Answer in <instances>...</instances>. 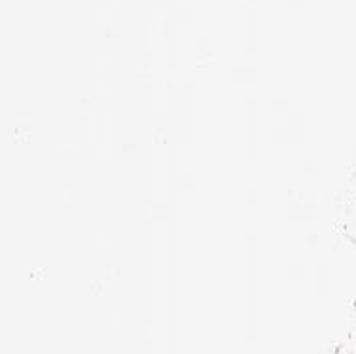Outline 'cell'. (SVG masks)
<instances>
[{
    "mask_svg": "<svg viewBox=\"0 0 356 354\" xmlns=\"http://www.w3.org/2000/svg\"><path fill=\"white\" fill-rule=\"evenodd\" d=\"M339 232L356 245V201L347 191H343L339 201Z\"/></svg>",
    "mask_w": 356,
    "mask_h": 354,
    "instance_id": "obj_1",
    "label": "cell"
},
{
    "mask_svg": "<svg viewBox=\"0 0 356 354\" xmlns=\"http://www.w3.org/2000/svg\"><path fill=\"white\" fill-rule=\"evenodd\" d=\"M339 354H356V321L355 316H350V326L347 330V335L343 343H339L337 347Z\"/></svg>",
    "mask_w": 356,
    "mask_h": 354,
    "instance_id": "obj_2",
    "label": "cell"
},
{
    "mask_svg": "<svg viewBox=\"0 0 356 354\" xmlns=\"http://www.w3.org/2000/svg\"><path fill=\"white\" fill-rule=\"evenodd\" d=\"M347 193L356 201V144L353 148V159H350V172H349V182H347Z\"/></svg>",
    "mask_w": 356,
    "mask_h": 354,
    "instance_id": "obj_3",
    "label": "cell"
},
{
    "mask_svg": "<svg viewBox=\"0 0 356 354\" xmlns=\"http://www.w3.org/2000/svg\"><path fill=\"white\" fill-rule=\"evenodd\" d=\"M350 313H353V316H355V321H356V300L353 301V309H350Z\"/></svg>",
    "mask_w": 356,
    "mask_h": 354,
    "instance_id": "obj_4",
    "label": "cell"
}]
</instances>
